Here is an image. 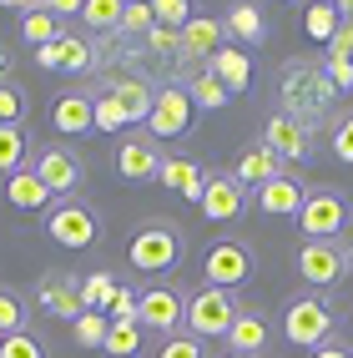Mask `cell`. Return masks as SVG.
<instances>
[{
    "label": "cell",
    "instance_id": "1",
    "mask_svg": "<svg viewBox=\"0 0 353 358\" xmlns=\"http://www.w3.org/2000/svg\"><path fill=\"white\" fill-rule=\"evenodd\" d=\"M278 91H282V116H293V122H303V127H313L338 96L333 81L323 76V66H313V61H288Z\"/></svg>",
    "mask_w": 353,
    "mask_h": 358
},
{
    "label": "cell",
    "instance_id": "2",
    "mask_svg": "<svg viewBox=\"0 0 353 358\" xmlns=\"http://www.w3.org/2000/svg\"><path fill=\"white\" fill-rule=\"evenodd\" d=\"M127 262L136 273H152V278L172 273L182 262V232L172 222H141L131 232V243H127Z\"/></svg>",
    "mask_w": 353,
    "mask_h": 358
},
{
    "label": "cell",
    "instance_id": "3",
    "mask_svg": "<svg viewBox=\"0 0 353 358\" xmlns=\"http://www.w3.org/2000/svg\"><path fill=\"white\" fill-rule=\"evenodd\" d=\"M247 278H252V248L247 243H238V237H217V243H207V252H202V288L238 293Z\"/></svg>",
    "mask_w": 353,
    "mask_h": 358
},
{
    "label": "cell",
    "instance_id": "4",
    "mask_svg": "<svg viewBox=\"0 0 353 358\" xmlns=\"http://www.w3.org/2000/svg\"><path fill=\"white\" fill-rule=\"evenodd\" d=\"M238 313H243L238 293H222V288L187 293V328H192V338H227Z\"/></svg>",
    "mask_w": 353,
    "mask_h": 358
},
{
    "label": "cell",
    "instance_id": "5",
    "mask_svg": "<svg viewBox=\"0 0 353 358\" xmlns=\"http://www.w3.org/2000/svg\"><path fill=\"white\" fill-rule=\"evenodd\" d=\"M45 237H51L56 248H66V252H86V248H96L101 222H96V212H91L86 202L66 197V202H56L51 212H45Z\"/></svg>",
    "mask_w": 353,
    "mask_h": 358
},
{
    "label": "cell",
    "instance_id": "6",
    "mask_svg": "<svg viewBox=\"0 0 353 358\" xmlns=\"http://www.w3.org/2000/svg\"><path fill=\"white\" fill-rule=\"evenodd\" d=\"M282 338L318 353L323 343H333V308L323 298H293L282 308Z\"/></svg>",
    "mask_w": 353,
    "mask_h": 358
},
{
    "label": "cell",
    "instance_id": "7",
    "mask_svg": "<svg viewBox=\"0 0 353 358\" xmlns=\"http://www.w3.org/2000/svg\"><path fill=\"white\" fill-rule=\"evenodd\" d=\"M348 222V207L333 187H313L308 202L298 212V227H303V243H338V232Z\"/></svg>",
    "mask_w": 353,
    "mask_h": 358
},
{
    "label": "cell",
    "instance_id": "8",
    "mask_svg": "<svg viewBox=\"0 0 353 358\" xmlns=\"http://www.w3.org/2000/svg\"><path fill=\"white\" fill-rule=\"evenodd\" d=\"M31 172L45 182V192H51V197L66 202V197H76V187H81V177H86V166H81V157L71 152V147L51 141V147H41V152H36Z\"/></svg>",
    "mask_w": 353,
    "mask_h": 358
},
{
    "label": "cell",
    "instance_id": "9",
    "mask_svg": "<svg viewBox=\"0 0 353 358\" xmlns=\"http://www.w3.org/2000/svg\"><path fill=\"white\" fill-rule=\"evenodd\" d=\"M348 268H353V257L343 243H303L298 248V273L308 288H338Z\"/></svg>",
    "mask_w": 353,
    "mask_h": 358
},
{
    "label": "cell",
    "instance_id": "10",
    "mask_svg": "<svg viewBox=\"0 0 353 358\" xmlns=\"http://www.w3.org/2000/svg\"><path fill=\"white\" fill-rule=\"evenodd\" d=\"M136 323L147 328V333H182L187 328V293L182 288H172V282H161V288H147L141 293V313H136Z\"/></svg>",
    "mask_w": 353,
    "mask_h": 358
},
{
    "label": "cell",
    "instance_id": "11",
    "mask_svg": "<svg viewBox=\"0 0 353 358\" xmlns=\"http://www.w3.org/2000/svg\"><path fill=\"white\" fill-rule=\"evenodd\" d=\"M36 303H41L51 318L76 323V318L86 313V303H81V278H71V273H45V278L36 282Z\"/></svg>",
    "mask_w": 353,
    "mask_h": 358
},
{
    "label": "cell",
    "instance_id": "12",
    "mask_svg": "<svg viewBox=\"0 0 353 358\" xmlns=\"http://www.w3.org/2000/svg\"><path fill=\"white\" fill-rule=\"evenodd\" d=\"M192 96H187L182 86H161L157 91V106H152V141H172V136H182L187 127H192Z\"/></svg>",
    "mask_w": 353,
    "mask_h": 358
},
{
    "label": "cell",
    "instance_id": "13",
    "mask_svg": "<svg viewBox=\"0 0 353 358\" xmlns=\"http://www.w3.org/2000/svg\"><path fill=\"white\" fill-rule=\"evenodd\" d=\"M263 147L278 152V162L288 166V162H308L313 136H308V127H303V122H293V116L273 111V116H268V127H263Z\"/></svg>",
    "mask_w": 353,
    "mask_h": 358
},
{
    "label": "cell",
    "instance_id": "14",
    "mask_svg": "<svg viewBox=\"0 0 353 358\" xmlns=\"http://www.w3.org/2000/svg\"><path fill=\"white\" fill-rule=\"evenodd\" d=\"M161 157L152 136H122V147H116V172H122L127 182H152L161 177Z\"/></svg>",
    "mask_w": 353,
    "mask_h": 358
},
{
    "label": "cell",
    "instance_id": "15",
    "mask_svg": "<svg viewBox=\"0 0 353 358\" xmlns=\"http://www.w3.org/2000/svg\"><path fill=\"white\" fill-rule=\"evenodd\" d=\"M212 222H232L243 212V182L232 177V172H212L207 177V192H202V202H197Z\"/></svg>",
    "mask_w": 353,
    "mask_h": 358
},
{
    "label": "cell",
    "instance_id": "16",
    "mask_svg": "<svg viewBox=\"0 0 353 358\" xmlns=\"http://www.w3.org/2000/svg\"><path fill=\"white\" fill-rule=\"evenodd\" d=\"M303 202H308V187H303L293 172H282V177H273L268 187H257V207L273 212V217H298Z\"/></svg>",
    "mask_w": 353,
    "mask_h": 358
},
{
    "label": "cell",
    "instance_id": "17",
    "mask_svg": "<svg viewBox=\"0 0 353 358\" xmlns=\"http://www.w3.org/2000/svg\"><path fill=\"white\" fill-rule=\"evenodd\" d=\"M222 41H227V26L217 15H192L182 26V56H192V61H212L222 51Z\"/></svg>",
    "mask_w": 353,
    "mask_h": 358
},
{
    "label": "cell",
    "instance_id": "18",
    "mask_svg": "<svg viewBox=\"0 0 353 358\" xmlns=\"http://www.w3.org/2000/svg\"><path fill=\"white\" fill-rule=\"evenodd\" d=\"M51 127L66 136H91L96 131V106H91L86 91H66V96L51 106Z\"/></svg>",
    "mask_w": 353,
    "mask_h": 358
},
{
    "label": "cell",
    "instance_id": "19",
    "mask_svg": "<svg viewBox=\"0 0 353 358\" xmlns=\"http://www.w3.org/2000/svg\"><path fill=\"white\" fill-rule=\"evenodd\" d=\"M157 182L167 187V192H177L182 202H202V192H207V172H202L192 157H167Z\"/></svg>",
    "mask_w": 353,
    "mask_h": 358
},
{
    "label": "cell",
    "instance_id": "20",
    "mask_svg": "<svg viewBox=\"0 0 353 358\" xmlns=\"http://www.w3.org/2000/svg\"><path fill=\"white\" fill-rule=\"evenodd\" d=\"M111 96H116V106H122L127 127H136V122H152L157 91H152L147 81H136V76H122V81H111Z\"/></svg>",
    "mask_w": 353,
    "mask_h": 358
},
{
    "label": "cell",
    "instance_id": "21",
    "mask_svg": "<svg viewBox=\"0 0 353 358\" xmlns=\"http://www.w3.org/2000/svg\"><path fill=\"white\" fill-rule=\"evenodd\" d=\"M268 318L263 313H252V308H243L238 313V323H232V333H227V353H247V358H257L268 348Z\"/></svg>",
    "mask_w": 353,
    "mask_h": 358
},
{
    "label": "cell",
    "instance_id": "22",
    "mask_svg": "<svg viewBox=\"0 0 353 358\" xmlns=\"http://www.w3.org/2000/svg\"><path fill=\"white\" fill-rule=\"evenodd\" d=\"M232 177H238L243 187H268L273 177H282V162H278V152H268L263 141H257V147H247V152L238 157Z\"/></svg>",
    "mask_w": 353,
    "mask_h": 358
},
{
    "label": "cell",
    "instance_id": "23",
    "mask_svg": "<svg viewBox=\"0 0 353 358\" xmlns=\"http://www.w3.org/2000/svg\"><path fill=\"white\" fill-rule=\"evenodd\" d=\"M6 202L20 207V212H51V207H56L51 192H45V182H41L36 172H15V177H6Z\"/></svg>",
    "mask_w": 353,
    "mask_h": 358
},
{
    "label": "cell",
    "instance_id": "24",
    "mask_svg": "<svg viewBox=\"0 0 353 358\" xmlns=\"http://www.w3.org/2000/svg\"><path fill=\"white\" fill-rule=\"evenodd\" d=\"M207 71L232 91V96H238V91H247V81H252V61H247V51H232V45H222V51L207 61Z\"/></svg>",
    "mask_w": 353,
    "mask_h": 358
},
{
    "label": "cell",
    "instance_id": "25",
    "mask_svg": "<svg viewBox=\"0 0 353 358\" xmlns=\"http://www.w3.org/2000/svg\"><path fill=\"white\" fill-rule=\"evenodd\" d=\"M20 10H26V15H20V36H26L36 51L66 36V31H61V15H56L51 6H20Z\"/></svg>",
    "mask_w": 353,
    "mask_h": 358
},
{
    "label": "cell",
    "instance_id": "26",
    "mask_svg": "<svg viewBox=\"0 0 353 358\" xmlns=\"http://www.w3.org/2000/svg\"><path fill=\"white\" fill-rule=\"evenodd\" d=\"M26 152H31L26 127H0V177L26 172Z\"/></svg>",
    "mask_w": 353,
    "mask_h": 358
},
{
    "label": "cell",
    "instance_id": "27",
    "mask_svg": "<svg viewBox=\"0 0 353 358\" xmlns=\"http://www.w3.org/2000/svg\"><path fill=\"white\" fill-rule=\"evenodd\" d=\"M222 26H227L232 41H243V45H257V41H263V31H268L257 6H232V10L222 15Z\"/></svg>",
    "mask_w": 353,
    "mask_h": 358
},
{
    "label": "cell",
    "instance_id": "28",
    "mask_svg": "<svg viewBox=\"0 0 353 358\" xmlns=\"http://www.w3.org/2000/svg\"><path fill=\"white\" fill-rule=\"evenodd\" d=\"M187 96H192V106H197V111H222V106L232 101V91H227V86H222V81L202 66L197 76H192V86H187Z\"/></svg>",
    "mask_w": 353,
    "mask_h": 358
},
{
    "label": "cell",
    "instance_id": "29",
    "mask_svg": "<svg viewBox=\"0 0 353 358\" xmlns=\"http://www.w3.org/2000/svg\"><path fill=\"white\" fill-rule=\"evenodd\" d=\"M116 288H122V282H116L106 268L86 273V278H81V303H86V313H106L111 298H116Z\"/></svg>",
    "mask_w": 353,
    "mask_h": 358
},
{
    "label": "cell",
    "instance_id": "30",
    "mask_svg": "<svg viewBox=\"0 0 353 358\" xmlns=\"http://www.w3.org/2000/svg\"><path fill=\"white\" fill-rule=\"evenodd\" d=\"M141 343H147V328H141V323H111L101 353H106V358H136Z\"/></svg>",
    "mask_w": 353,
    "mask_h": 358
},
{
    "label": "cell",
    "instance_id": "31",
    "mask_svg": "<svg viewBox=\"0 0 353 358\" xmlns=\"http://www.w3.org/2000/svg\"><path fill=\"white\" fill-rule=\"evenodd\" d=\"M122 10L127 0H81V20L91 31H122Z\"/></svg>",
    "mask_w": 353,
    "mask_h": 358
},
{
    "label": "cell",
    "instance_id": "32",
    "mask_svg": "<svg viewBox=\"0 0 353 358\" xmlns=\"http://www.w3.org/2000/svg\"><path fill=\"white\" fill-rule=\"evenodd\" d=\"M338 26H343V15H338V6H308L303 10V31H308V41H333L338 36Z\"/></svg>",
    "mask_w": 353,
    "mask_h": 358
},
{
    "label": "cell",
    "instance_id": "33",
    "mask_svg": "<svg viewBox=\"0 0 353 358\" xmlns=\"http://www.w3.org/2000/svg\"><path fill=\"white\" fill-rule=\"evenodd\" d=\"M106 333H111V318L106 313H81L76 323H71V338H76L81 348H101Z\"/></svg>",
    "mask_w": 353,
    "mask_h": 358
},
{
    "label": "cell",
    "instance_id": "34",
    "mask_svg": "<svg viewBox=\"0 0 353 358\" xmlns=\"http://www.w3.org/2000/svg\"><path fill=\"white\" fill-rule=\"evenodd\" d=\"M56 45H61V71H76V76H81V71L96 66V51H91L81 36H61Z\"/></svg>",
    "mask_w": 353,
    "mask_h": 358
},
{
    "label": "cell",
    "instance_id": "35",
    "mask_svg": "<svg viewBox=\"0 0 353 358\" xmlns=\"http://www.w3.org/2000/svg\"><path fill=\"white\" fill-rule=\"evenodd\" d=\"M10 333H26V303L0 288V338H10Z\"/></svg>",
    "mask_w": 353,
    "mask_h": 358
},
{
    "label": "cell",
    "instance_id": "36",
    "mask_svg": "<svg viewBox=\"0 0 353 358\" xmlns=\"http://www.w3.org/2000/svg\"><path fill=\"white\" fill-rule=\"evenodd\" d=\"M152 20L167 26V31H182L187 20H192V6H187V0H152Z\"/></svg>",
    "mask_w": 353,
    "mask_h": 358
},
{
    "label": "cell",
    "instance_id": "37",
    "mask_svg": "<svg viewBox=\"0 0 353 358\" xmlns=\"http://www.w3.org/2000/svg\"><path fill=\"white\" fill-rule=\"evenodd\" d=\"M91 106H96V131H122L127 127V116H122V106H116L111 86L101 91V96H91Z\"/></svg>",
    "mask_w": 353,
    "mask_h": 358
},
{
    "label": "cell",
    "instance_id": "38",
    "mask_svg": "<svg viewBox=\"0 0 353 358\" xmlns=\"http://www.w3.org/2000/svg\"><path fill=\"white\" fill-rule=\"evenodd\" d=\"M136 313H141V293L122 282L116 298H111V308H106V318H111V323H136Z\"/></svg>",
    "mask_w": 353,
    "mask_h": 358
},
{
    "label": "cell",
    "instance_id": "39",
    "mask_svg": "<svg viewBox=\"0 0 353 358\" xmlns=\"http://www.w3.org/2000/svg\"><path fill=\"white\" fill-rule=\"evenodd\" d=\"M0 358H45V343L36 333H10V338H0Z\"/></svg>",
    "mask_w": 353,
    "mask_h": 358
},
{
    "label": "cell",
    "instance_id": "40",
    "mask_svg": "<svg viewBox=\"0 0 353 358\" xmlns=\"http://www.w3.org/2000/svg\"><path fill=\"white\" fill-rule=\"evenodd\" d=\"M157 358H207L202 338H192V333H172V338H161Z\"/></svg>",
    "mask_w": 353,
    "mask_h": 358
},
{
    "label": "cell",
    "instance_id": "41",
    "mask_svg": "<svg viewBox=\"0 0 353 358\" xmlns=\"http://www.w3.org/2000/svg\"><path fill=\"white\" fill-rule=\"evenodd\" d=\"M152 26H157V20H152V6H147V0H127L122 31H127V36H152Z\"/></svg>",
    "mask_w": 353,
    "mask_h": 358
},
{
    "label": "cell",
    "instance_id": "42",
    "mask_svg": "<svg viewBox=\"0 0 353 358\" xmlns=\"http://www.w3.org/2000/svg\"><path fill=\"white\" fill-rule=\"evenodd\" d=\"M328 147H333V157H338L343 166H353V111L333 122V131H328Z\"/></svg>",
    "mask_w": 353,
    "mask_h": 358
},
{
    "label": "cell",
    "instance_id": "43",
    "mask_svg": "<svg viewBox=\"0 0 353 358\" xmlns=\"http://www.w3.org/2000/svg\"><path fill=\"white\" fill-rule=\"evenodd\" d=\"M20 116H26V96L10 81H0V127H20Z\"/></svg>",
    "mask_w": 353,
    "mask_h": 358
},
{
    "label": "cell",
    "instance_id": "44",
    "mask_svg": "<svg viewBox=\"0 0 353 358\" xmlns=\"http://www.w3.org/2000/svg\"><path fill=\"white\" fill-rule=\"evenodd\" d=\"M323 76L333 81V91H353V61H333V56H323Z\"/></svg>",
    "mask_w": 353,
    "mask_h": 358
},
{
    "label": "cell",
    "instance_id": "45",
    "mask_svg": "<svg viewBox=\"0 0 353 358\" xmlns=\"http://www.w3.org/2000/svg\"><path fill=\"white\" fill-rule=\"evenodd\" d=\"M147 45H152L157 56H172V51H182V31H167V26H152Z\"/></svg>",
    "mask_w": 353,
    "mask_h": 358
},
{
    "label": "cell",
    "instance_id": "46",
    "mask_svg": "<svg viewBox=\"0 0 353 358\" xmlns=\"http://www.w3.org/2000/svg\"><path fill=\"white\" fill-rule=\"evenodd\" d=\"M328 56H333V61H353V20H343L338 36L328 41Z\"/></svg>",
    "mask_w": 353,
    "mask_h": 358
},
{
    "label": "cell",
    "instance_id": "47",
    "mask_svg": "<svg viewBox=\"0 0 353 358\" xmlns=\"http://www.w3.org/2000/svg\"><path fill=\"white\" fill-rule=\"evenodd\" d=\"M313 358H353V343H343V338H333V343H323Z\"/></svg>",
    "mask_w": 353,
    "mask_h": 358
},
{
    "label": "cell",
    "instance_id": "48",
    "mask_svg": "<svg viewBox=\"0 0 353 358\" xmlns=\"http://www.w3.org/2000/svg\"><path fill=\"white\" fill-rule=\"evenodd\" d=\"M6 71H10V56H6V51H0V76H6Z\"/></svg>",
    "mask_w": 353,
    "mask_h": 358
},
{
    "label": "cell",
    "instance_id": "49",
    "mask_svg": "<svg viewBox=\"0 0 353 358\" xmlns=\"http://www.w3.org/2000/svg\"><path fill=\"white\" fill-rule=\"evenodd\" d=\"M222 358H247V353H222Z\"/></svg>",
    "mask_w": 353,
    "mask_h": 358
},
{
    "label": "cell",
    "instance_id": "50",
    "mask_svg": "<svg viewBox=\"0 0 353 358\" xmlns=\"http://www.w3.org/2000/svg\"><path fill=\"white\" fill-rule=\"evenodd\" d=\"M348 257H353V248H348Z\"/></svg>",
    "mask_w": 353,
    "mask_h": 358
}]
</instances>
